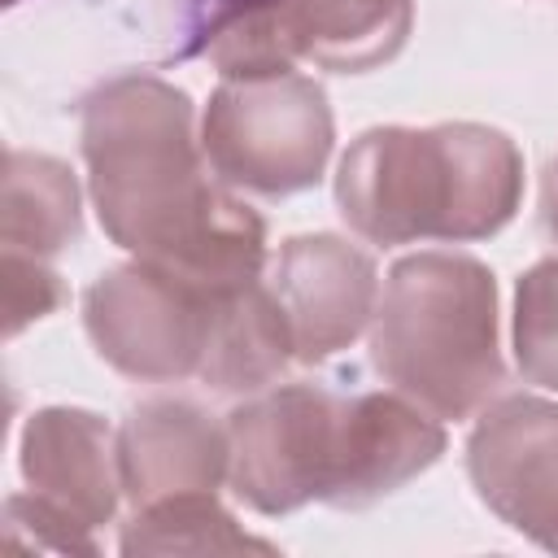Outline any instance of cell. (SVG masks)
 I'll return each mask as SVG.
<instances>
[{
  "label": "cell",
  "instance_id": "obj_1",
  "mask_svg": "<svg viewBox=\"0 0 558 558\" xmlns=\"http://www.w3.org/2000/svg\"><path fill=\"white\" fill-rule=\"evenodd\" d=\"M78 140L96 218L118 248L209 296L266 275V222L209 170L183 87L118 74L87 92Z\"/></svg>",
  "mask_w": 558,
  "mask_h": 558
},
{
  "label": "cell",
  "instance_id": "obj_2",
  "mask_svg": "<svg viewBox=\"0 0 558 558\" xmlns=\"http://www.w3.org/2000/svg\"><path fill=\"white\" fill-rule=\"evenodd\" d=\"M523 201V153L484 122L371 126L336 166V209L353 235L392 248L497 235Z\"/></svg>",
  "mask_w": 558,
  "mask_h": 558
},
{
  "label": "cell",
  "instance_id": "obj_3",
  "mask_svg": "<svg viewBox=\"0 0 558 558\" xmlns=\"http://www.w3.org/2000/svg\"><path fill=\"white\" fill-rule=\"evenodd\" d=\"M371 366L440 423L480 414L506 384L493 270L445 248L397 257L371 318Z\"/></svg>",
  "mask_w": 558,
  "mask_h": 558
},
{
  "label": "cell",
  "instance_id": "obj_4",
  "mask_svg": "<svg viewBox=\"0 0 558 558\" xmlns=\"http://www.w3.org/2000/svg\"><path fill=\"white\" fill-rule=\"evenodd\" d=\"M336 122L327 92L310 74L222 78L201 113L209 170L253 196H296L327 170Z\"/></svg>",
  "mask_w": 558,
  "mask_h": 558
},
{
  "label": "cell",
  "instance_id": "obj_5",
  "mask_svg": "<svg viewBox=\"0 0 558 558\" xmlns=\"http://www.w3.org/2000/svg\"><path fill=\"white\" fill-rule=\"evenodd\" d=\"M231 493L257 514L331 506L349 453V392L327 384H270L227 414Z\"/></svg>",
  "mask_w": 558,
  "mask_h": 558
},
{
  "label": "cell",
  "instance_id": "obj_6",
  "mask_svg": "<svg viewBox=\"0 0 558 558\" xmlns=\"http://www.w3.org/2000/svg\"><path fill=\"white\" fill-rule=\"evenodd\" d=\"M222 296L140 257L109 266L83 292V327L100 362L140 384L196 379Z\"/></svg>",
  "mask_w": 558,
  "mask_h": 558
},
{
  "label": "cell",
  "instance_id": "obj_7",
  "mask_svg": "<svg viewBox=\"0 0 558 558\" xmlns=\"http://www.w3.org/2000/svg\"><path fill=\"white\" fill-rule=\"evenodd\" d=\"M466 475L506 527L558 554V401L493 397L466 436Z\"/></svg>",
  "mask_w": 558,
  "mask_h": 558
},
{
  "label": "cell",
  "instance_id": "obj_8",
  "mask_svg": "<svg viewBox=\"0 0 558 558\" xmlns=\"http://www.w3.org/2000/svg\"><path fill=\"white\" fill-rule=\"evenodd\" d=\"M266 288L275 292L292 331V353L305 366L344 353L362 331H371L379 305L375 257L331 231L283 240L270 262Z\"/></svg>",
  "mask_w": 558,
  "mask_h": 558
},
{
  "label": "cell",
  "instance_id": "obj_9",
  "mask_svg": "<svg viewBox=\"0 0 558 558\" xmlns=\"http://www.w3.org/2000/svg\"><path fill=\"white\" fill-rule=\"evenodd\" d=\"M122 497L140 510L179 493H218L231 475V436L209 410L183 397H148L118 427Z\"/></svg>",
  "mask_w": 558,
  "mask_h": 558
},
{
  "label": "cell",
  "instance_id": "obj_10",
  "mask_svg": "<svg viewBox=\"0 0 558 558\" xmlns=\"http://www.w3.org/2000/svg\"><path fill=\"white\" fill-rule=\"evenodd\" d=\"M22 480L35 497L96 532L113 523L122 501L118 432L78 405H44L26 418L17 445Z\"/></svg>",
  "mask_w": 558,
  "mask_h": 558
},
{
  "label": "cell",
  "instance_id": "obj_11",
  "mask_svg": "<svg viewBox=\"0 0 558 558\" xmlns=\"http://www.w3.org/2000/svg\"><path fill=\"white\" fill-rule=\"evenodd\" d=\"M445 453V427L405 392H349V458L336 510H362Z\"/></svg>",
  "mask_w": 558,
  "mask_h": 558
},
{
  "label": "cell",
  "instance_id": "obj_12",
  "mask_svg": "<svg viewBox=\"0 0 558 558\" xmlns=\"http://www.w3.org/2000/svg\"><path fill=\"white\" fill-rule=\"evenodd\" d=\"M296 61L331 74L388 65L414 26V0H283Z\"/></svg>",
  "mask_w": 558,
  "mask_h": 558
},
{
  "label": "cell",
  "instance_id": "obj_13",
  "mask_svg": "<svg viewBox=\"0 0 558 558\" xmlns=\"http://www.w3.org/2000/svg\"><path fill=\"white\" fill-rule=\"evenodd\" d=\"M292 357L296 353H292V331L283 323V310L266 288V279H257L218 301L196 379L227 397H253L270 388Z\"/></svg>",
  "mask_w": 558,
  "mask_h": 558
},
{
  "label": "cell",
  "instance_id": "obj_14",
  "mask_svg": "<svg viewBox=\"0 0 558 558\" xmlns=\"http://www.w3.org/2000/svg\"><path fill=\"white\" fill-rule=\"evenodd\" d=\"M78 240V179L61 157L9 148L0 192V244L31 257H57Z\"/></svg>",
  "mask_w": 558,
  "mask_h": 558
},
{
  "label": "cell",
  "instance_id": "obj_15",
  "mask_svg": "<svg viewBox=\"0 0 558 558\" xmlns=\"http://www.w3.org/2000/svg\"><path fill=\"white\" fill-rule=\"evenodd\" d=\"M201 52L222 78H266L296 70L283 0H205L192 31Z\"/></svg>",
  "mask_w": 558,
  "mask_h": 558
},
{
  "label": "cell",
  "instance_id": "obj_16",
  "mask_svg": "<svg viewBox=\"0 0 558 558\" xmlns=\"http://www.w3.org/2000/svg\"><path fill=\"white\" fill-rule=\"evenodd\" d=\"M118 549L126 558L148 554H275L270 541L244 532L235 514L218 501V493H179L153 506H140L122 527Z\"/></svg>",
  "mask_w": 558,
  "mask_h": 558
},
{
  "label": "cell",
  "instance_id": "obj_17",
  "mask_svg": "<svg viewBox=\"0 0 558 558\" xmlns=\"http://www.w3.org/2000/svg\"><path fill=\"white\" fill-rule=\"evenodd\" d=\"M510 349L527 384L558 392V257H541L519 275Z\"/></svg>",
  "mask_w": 558,
  "mask_h": 558
},
{
  "label": "cell",
  "instance_id": "obj_18",
  "mask_svg": "<svg viewBox=\"0 0 558 558\" xmlns=\"http://www.w3.org/2000/svg\"><path fill=\"white\" fill-rule=\"evenodd\" d=\"M4 541L17 549H48V554H96V536L87 527H78L70 514H61L57 506H48L44 497L13 493L4 501V523H0Z\"/></svg>",
  "mask_w": 558,
  "mask_h": 558
},
{
  "label": "cell",
  "instance_id": "obj_19",
  "mask_svg": "<svg viewBox=\"0 0 558 558\" xmlns=\"http://www.w3.org/2000/svg\"><path fill=\"white\" fill-rule=\"evenodd\" d=\"M0 279H4V336L9 340L22 327L48 318L65 301V283L44 257L4 248L0 253Z\"/></svg>",
  "mask_w": 558,
  "mask_h": 558
},
{
  "label": "cell",
  "instance_id": "obj_20",
  "mask_svg": "<svg viewBox=\"0 0 558 558\" xmlns=\"http://www.w3.org/2000/svg\"><path fill=\"white\" fill-rule=\"evenodd\" d=\"M541 227L558 244V157H549V166L541 174Z\"/></svg>",
  "mask_w": 558,
  "mask_h": 558
},
{
  "label": "cell",
  "instance_id": "obj_21",
  "mask_svg": "<svg viewBox=\"0 0 558 558\" xmlns=\"http://www.w3.org/2000/svg\"><path fill=\"white\" fill-rule=\"evenodd\" d=\"M4 4H17V0H4Z\"/></svg>",
  "mask_w": 558,
  "mask_h": 558
}]
</instances>
